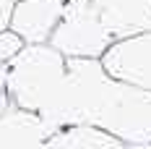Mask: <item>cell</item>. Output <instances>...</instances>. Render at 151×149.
Listing matches in <instances>:
<instances>
[{
    "instance_id": "obj_4",
    "label": "cell",
    "mask_w": 151,
    "mask_h": 149,
    "mask_svg": "<svg viewBox=\"0 0 151 149\" xmlns=\"http://www.w3.org/2000/svg\"><path fill=\"white\" fill-rule=\"evenodd\" d=\"M65 8V0H18L11 5L8 29L24 45H47Z\"/></svg>"
},
{
    "instance_id": "obj_9",
    "label": "cell",
    "mask_w": 151,
    "mask_h": 149,
    "mask_svg": "<svg viewBox=\"0 0 151 149\" xmlns=\"http://www.w3.org/2000/svg\"><path fill=\"white\" fill-rule=\"evenodd\" d=\"M11 105L8 100V92H5V65H0V113Z\"/></svg>"
},
{
    "instance_id": "obj_10",
    "label": "cell",
    "mask_w": 151,
    "mask_h": 149,
    "mask_svg": "<svg viewBox=\"0 0 151 149\" xmlns=\"http://www.w3.org/2000/svg\"><path fill=\"white\" fill-rule=\"evenodd\" d=\"M11 0H0V31L8 29V16H11Z\"/></svg>"
},
{
    "instance_id": "obj_5",
    "label": "cell",
    "mask_w": 151,
    "mask_h": 149,
    "mask_svg": "<svg viewBox=\"0 0 151 149\" xmlns=\"http://www.w3.org/2000/svg\"><path fill=\"white\" fill-rule=\"evenodd\" d=\"M112 42L151 31V0H91Z\"/></svg>"
},
{
    "instance_id": "obj_1",
    "label": "cell",
    "mask_w": 151,
    "mask_h": 149,
    "mask_svg": "<svg viewBox=\"0 0 151 149\" xmlns=\"http://www.w3.org/2000/svg\"><path fill=\"white\" fill-rule=\"evenodd\" d=\"M5 92L13 107L39 115L52 131L94 126L125 147L151 144V94L112 78L99 60L26 45L5 65Z\"/></svg>"
},
{
    "instance_id": "obj_11",
    "label": "cell",
    "mask_w": 151,
    "mask_h": 149,
    "mask_svg": "<svg viewBox=\"0 0 151 149\" xmlns=\"http://www.w3.org/2000/svg\"><path fill=\"white\" fill-rule=\"evenodd\" d=\"M11 3H18V0H11Z\"/></svg>"
},
{
    "instance_id": "obj_3",
    "label": "cell",
    "mask_w": 151,
    "mask_h": 149,
    "mask_svg": "<svg viewBox=\"0 0 151 149\" xmlns=\"http://www.w3.org/2000/svg\"><path fill=\"white\" fill-rule=\"evenodd\" d=\"M99 63L112 78L151 94V31L112 42Z\"/></svg>"
},
{
    "instance_id": "obj_8",
    "label": "cell",
    "mask_w": 151,
    "mask_h": 149,
    "mask_svg": "<svg viewBox=\"0 0 151 149\" xmlns=\"http://www.w3.org/2000/svg\"><path fill=\"white\" fill-rule=\"evenodd\" d=\"M24 47H26V45H24L11 29H3V31H0V65H8Z\"/></svg>"
},
{
    "instance_id": "obj_6",
    "label": "cell",
    "mask_w": 151,
    "mask_h": 149,
    "mask_svg": "<svg viewBox=\"0 0 151 149\" xmlns=\"http://www.w3.org/2000/svg\"><path fill=\"white\" fill-rule=\"evenodd\" d=\"M55 134L39 115L8 105L0 113V149H47Z\"/></svg>"
},
{
    "instance_id": "obj_7",
    "label": "cell",
    "mask_w": 151,
    "mask_h": 149,
    "mask_svg": "<svg viewBox=\"0 0 151 149\" xmlns=\"http://www.w3.org/2000/svg\"><path fill=\"white\" fill-rule=\"evenodd\" d=\"M47 149H125V144L94 126H68L47 139Z\"/></svg>"
},
{
    "instance_id": "obj_2",
    "label": "cell",
    "mask_w": 151,
    "mask_h": 149,
    "mask_svg": "<svg viewBox=\"0 0 151 149\" xmlns=\"http://www.w3.org/2000/svg\"><path fill=\"white\" fill-rule=\"evenodd\" d=\"M47 45L65 58L99 60L112 45V37L104 31L91 0H65L63 16Z\"/></svg>"
}]
</instances>
